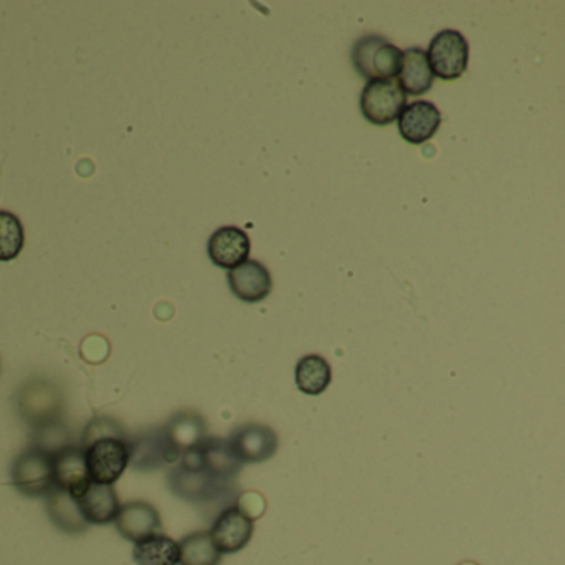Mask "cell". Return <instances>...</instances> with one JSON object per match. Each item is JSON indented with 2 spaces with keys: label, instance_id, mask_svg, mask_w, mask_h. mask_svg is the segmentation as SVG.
Here are the masks:
<instances>
[{
  "label": "cell",
  "instance_id": "cell-1",
  "mask_svg": "<svg viewBox=\"0 0 565 565\" xmlns=\"http://www.w3.org/2000/svg\"><path fill=\"white\" fill-rule=\"evenodd\" d=\"M402 61L403 51L380 35H366L353 45V67L370 82L396 81Z\"/></svg>",
  "mask_w": 565,
  "mask_h": 565
},
{
  "label": "cell",
  "instance_id": "cell-2",
  "mask_svg": "<svg viewBox=\"0 0 565 565\" xmlns=\"http://www.w3.org/2000/svg\"><path fill=\"white\" fill-rule=\"evenodd\" d=\"M168 488L177 498L193 504H206L216 499L226 498L231 492V482L220 481L198 466L178 462L168 472Z\"/></svg>",
  "mask_w": 565,
  "mask_h": 565
},
{
  "label": "cell",
  "instance_id": "cell-3",
  "mask_svg": "<svg viewBox=\"0 0 565 565\" xmlns=\"http://www.w3.org/2000/svg\"><path fill=\"white\" fill-rule=\"evenodd\" d=\"M128 455L130 466L135 471L151 472L168 468L180 462L181 456L174 451L168 441L163 426L143 429L128 438Z\"/></svg>",
  "mask_w": 565,
  "mask_h": 565
},
{
  "label": "cell",
  "instance_id": "cell-4",
  "mask_svg": "<svg viewBox=\"0 0 565 565\" xmlns=\"http://www.w3.org/2000/svg\"><path fill=\"white\" fill-rule=\"evenodd\" d=\"M64 393L49 380H32L19 393V413L34 428L61 419Z\"/></svg>",
  "mask_w": 565,
  "mask_h": 565
},
{
  "label": "cell",
  "instance_id": "cell-5",
  "mask_svg": "<svg viewBox=\"0 0 565 565\" xmlns=\"http://www.w3.org/2000/svg\"><path fill=\"white\" fill-rule=\"evenodd\" d=\"M426 57H428L433 77L445 82L458 81L468 68V41L461 32L451 31V29L439 32L429 44Z\"/></svg>",
  "mask_w": 565,
  "mask_h": 565
},
{
  "label": "cell",
  "instance_id": "cell-6",
  "mask_svg": "<svg viewBox=\"0 0 565 565\" xmlns=\"http://www.w3.org/2000/svg\"><path fill=\"white\" fill-rule=\"evenodd\" d=\"M406 107V94L396 81H372L363 88L360 110L369 124L386 127L398 120Z\"/></svg>",
  "mask_w": 565,
  "mask_h": 565
},
{
  "label": "cell",
  "instance_id": "cell-7",
  "mask_svg": "<svg viewBox=\"0 0 565 565\" xmlns=\"http://www.w3.org/2000/svg\"><path fill=\"white\" fill-rule=\"evenodd\" d=\"M12 484L28 498H45L55 488L54 458L28 449L15 459L12 466Z\"/></svg>",
  "mask_w": 565,
  "mask_h": 565
},
{
  "label": "cell",
  "instance_id": "cell-8",
  "mask_svg": "<svg viewBox=\"0 0 565 565\" xmlns=\"http://www.w3.org/2000/svg\"><path fill=\"white\" fill-rule=\"evenodd\" d=\"M82 449L85 452V462H87L92 482L97 484L114 486L124 476L130 462L128 441L125 439H98Z\"/></svg>",
  "mask_w": 565,
  "mask_h": 565
},
{
  "label": "cell",
  "instance_id": "cell-9",
  "mask_svg": "<svg viewBox=\"0 0 565 565\" xmlns=\"http://www.w3.org/2000/svg\"><path fill=\"white\" fill-rule=\"evenodd\" d=\"M180 462L198 466L224 482H233L243 469V462L231 449L227 439L206 438L198 448L181 456Z\"/></svg>",
  "mask_w": 565,
  "mask_h": 565
},
{
  "label": "cell",
  "instance_id": "cell-10",
  "mask_svg": "<svg viewBox=\"0 0 565 565\" xmlns=\"http://www.w3.org/2000/svg\"><path fill=\"white\" fill-rule=\"evenodd\" d=\"M227 443L243 465L269 461L279 449L277 433L270 426L259 425V423L237 426L231 433Z\"/></svg>",
  "mask_w": 565,
  "mask_h": 565
},
{
  "label": "cell",
  "instance_id": "cell-11",
  "mask_svg": "<svg viewBox=\"0 0 565 565\" xmlns=\"http://www.w3.org/2000/svg\"><path fill=\"white\" fill-rule=\"evenodd\" d=\"M210 534L221 554H236L253 539L254 519L239 505H230L220 512Z\"/></svg>",
  "mask_w": 565,
  "mask_h": 565
},
{
  "label": "cell",
  "instance_id": "cell-12",
  "mask_svg": "<svg viewBox=\"0 0 565 565\" xmlns=\"http://www.w3.org/2000/svg\"><path fill=\"white\" fill-rule=\"evenodd\" d=\"M441 111L431 102L406 105L398 118V131L403 140L423 145L431 140L441 127Z\"/></svg>",
  "mask_w": 565,
  "mask_h": 565
},
{
  "label": "cell",
  "instance_id": "cell-13",
  "mask_svg": "<svg viewBox=\"0 0 565 565\" xmlns=\"http://www.w3.org/2000/svg\"><path fill=\"white\" fill-rule=\"evenodd\" d=\"M207 254L213 264L223 269H236L249 260L250 239L246 231L237 226H223L211 236Z\"/></svg>",
  "mask_w": 565,
  "mask_h": 565
},
{
  "label": "cell",
  "instance_id": "cell-14",
  "mask_svg": "<svg viewBox=\"0 0 565 565\" xmlns=\"http://www.w3.org/2000/svg\"><path fill=\"white\" fill-rule=\"evenodd\" d=\"M227 282H230L231 292L246 303L263 302L273 290L269 269L259 260H246L231 270Z\"/></svg>",
  "mask_w": 565,
  "mask_h": 565
},
{
  "label": "cell",
  "instance_id": "cell-15",
  "mask_svg": "<svg viewBox=\"0 0 565 565\" xmlns=\"http://www.w3.org/2000/svg\"><path fill=\"white\" fill-rule=\"evenodd\" d=\"M118 532L131 542L141 541L158 534L161 529V515L153 504L147 501H130L121 505L115 519Z\"/></svg>",
  "mask_w": 565,
  "mask_h": 565
},
{
  "label": "cell",
  "instance_id": "cell-16",
  "mask_svg": "<svg viewBox=\"0 0 565 565\" xmlns=\"http://www.w3.org/2000/svg\"><path fill=\"white\" fill-rule=\"evenodd\" d=\"M77 499L82 514L88 524L107 525L115 522L121 509L120 499L114 486L92 482Z\"/></svg>",
  "mask_w": 565,
  "mask_h": 565
},
{
  "label": "cell",
  "instance_id": "cell-17",
  "mask_svg": "<svg viewBox=\"0 0 565 565\" xmlns=\"http://www.w3.org/2000/svg\"><path fill=\"white\" fill-rule=\"evenodd\" d=\"M55 488L71 492L78 498L92 484L85 452L82 446H74L54 458Z\"/></svg>",
  "mask_w": 565,
  "mask_h": 565
},
{
  "label": "cell",
  "instance_id": "cell-18",
  "mask_svg": "<svg viewBox=\"0 0 565 565\" xmlns=\"http://www.w3.org/2000/svg\"><path fill=\"white\" fill-rule=\"evenodd\" d=\"M163 429L168 441L180 456L198 448L207 438L206 423L203 416L194 412L177 413L167 425H163Z\"/></svg>",
  "mask_w": 565,
  "mask_h": 565
},
{
  "label": "cell",
  "instance_id": "cell-19",
  "mask_svg": "<svg viewBox=\"0 0 565 565\" xmlns=\"http://www.w3.org/2000/svg\"><path fill=\"white\" fill-rule=\"evenodd\" d=\"M431 68H429L428 57L422 49L413 47L403 51L402 71H399L396 82H398L406 97H419L428 94L433 87Z\"/></svg>",
  "mask_w": 565,
  "mask_h": 565
},
{
  "label": "cell",
  "instance_id": "cell-20",
  "mask_svg": "<svg viewBox=\"0 0 565 565\" xmlns=\"http://www.w3.org/2000/svg\"><path fill=\"white\" fill-rule=\"evenodd\" d=\"M45 498H47L49 515L61 531L67 534H82L87 531L90 524L82 514L81 505L71 492L54 488Z\"/></svg>",
  "mask_w": 565,
  "mask_h": 565
},
{
  "label": "cell",
  "instance_id": "cell-21",
  "mask_svg": "<svg viewBox=\"0 0 565 565\" xmlns=\"http://www.w3.org/2000/svg\"><path fill=\"white\" fill-rule=\"evenodd\" d=\"M134 561L137 565H180V545L170 535L158 532L135 542Z\"/></svg>",
  "mask_w": 565,
  "mask_h": 565
},
{
  "label": "cell",
  "instance_id": "cell-22",
  "mask_svg": "<svg viewBox=\"0 0 565 565\" xmlns=\"http://www.w3.org/2000/svg\"><path fill=\"white\" fill-rule=\"evenodd\" d=\"M332 383V366L320 355H306L296 366V385L306 395L317 396L327 392Z\"/></svg>",
  "mask_w": 565,
  "mask_h": 565
},
{
  "label": "cell",
  "instance_id": "cell-23",
  "mask_svg": "<svg viewBox=\"0 0 565 565\" xmlns=\"http://www.w3.org/2000/svg\"><path fill=\"white\" fill-rule=\"evenodd\" d=\"M180 565H220L221 554L210 531H198L178 542Z\"/></svg>",
  "mask_w": 565,
  "mask_h": 565
},
{
  "label": "cell",
  "instance_id": "cell-24",
  "mask_svg": "<svg viewBox=\"0 0 565 565\" xmlns=\"http://www.w3.org/2000/svg\"><path fill=\"white\" fill-rule=\"evenodd\" d=\"M74 446H77L74 443V436H72L71 429L62 423V419L34 428V445H32V448L39 449V451L45 452L52 458L74 448Z\"/></svg>",
  "mask_w": 565,
  "mask_h": 565
},
{
  "label": "cell",
  "instance_id": "cell-25",
  "mask_svg": "<svg viewBox=\"0 0 565 565\" xmlns=\"http://www.w3.org/2000/svg\"><path fill=\"white\" fill-rule=\"evenodd\" d=\"M25 234L21 220L8 211H0V260H14L24 249Z\"/></svg>",
  "mask_w": 565,
  "mask_h": 565
},
{
  "label": "cell",
  "instance_id": "cell-26",
  "mask_svg": "<svg viewBox=\"0 0 565 565\" xmlns=\"http://www.w3.org/2000/svg\"><path fill=\"white\" fill-rule=\"evenodd\" d=\"M104 438H118L128 441L130 436L125 431L124 426L120 422H117L110 416H95L90 419L87 428L84 429V436H82V448H87L92 443L98 441Z\"/></svg>",
  "mask_w": 565,
  "mask_h": 565
}]
</instances>
